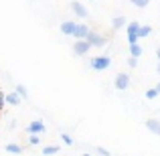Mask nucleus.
Listing matches in <instances>:
<instances>
[{
    "label": "nucleus",
    "mask_w": 160,
    "mask_h": 156,
    "mask_svg": "<svg viewBox=\"0 0 160 156\" xmlns=\"http://www.w3.org/2000/svg\"><path fill=\"white\" fill-rule=\"evenodd\" d=\"M22 99L18 98V93H14V91H10V93H6V103H10V105H18Z\"/></svg>",
    "instance_id": "obj_13"
},
{
    "label": "nucleus",
    "mask_w": 160,
    "mask_h": 156,
    "mask_svg": "<svg viewBox=\"0 0 160 156\" xmlns=\"http://www.w3.org/2000/svg\"><path fill=\"white\" fill-rule=\"evenodd\" d=\"M146 98H148V99H156V98H158V91L152 87V89H148V91H146Z\"/></svg>",
    "instance_id": "obj_20"
},
{
    "label": "nucleus",
    "mask_w": 160,
    "mask_h": 156,
    "mask_svg": "<svg viewBox=\"0 0 160 156\" xmlns=\"http://www.w3.org/2000/svg\"><path fill=\"white\" fill-rule=\"evenodd\" d=\"M61 140H63V142H65V144H67V146H71V144H73V138H71V136H69V134H65V132H61Z\"/></svg>",
    "instance_id": "obj_19"
},
{
    "label": "nucleus",
    "mask_w": 160,
    "mask_h": 156,
    "mask_svg": "<svg viewBox=\"0 0 160 156\" xmlns=\"http://www.w3.org/2000/svg\"><path fill=\"white\" fill-rule=\"evenodd\" d=\"M126 27V16H113L112 18V28L118 31V28H124Z\"/></svg>",
    "instance_id": "obj_11"
},
{
    "label": "nucleus",
    "mask_w": 160,
    "mask_h": 156,
    "mask_svg": "<svg viewBox=\"0 0 160 156\" xmlns=\"http://www.w3.org/2000/svg\"><path fill=\"white\" fill-rule=\"evenodd\" d=\"M158 73H160V63H158Z\"/></svg>",
    "instance_id": "obj_27"
},
{
    "label": "nucleus",
    "mask_w": 160,
    "mask_h": 156,
    "mask_svg": "<svg viewBox=\"0 0 160 156\" xmlns=\"http://www.w3.org/2000/svg\"><path fill=\"white\" fill-rule=\"evenodd\" d=\"M4 103H6V93H2V91H0V112L4 109Z\"/></svg>",
    "instance_id": "obj_22"
},
{
    "label": "nucleus",
    "mask_w": 160,
    "mask_h": 156,
    "mask_svg": "<svg viewBox=\"0 0 160 156\" xmlns=\"http://www.w3.org/2000/svg\"><path fill=\"white\" fill-rule=\"evenodd\" d=\"M28 144L37 146V144H39V136H28Z\"/></svg>",
    "instance_id": "obj_23"
},
{
    "label": "nucleus",
    "mask_w": 160,
    "mask_h": 156,
    "mask_svg": "<svg viewBox=\"0 0 160 156\" xmlns=\"http://www.w3.org/2000/svg\"><path fill=\"white\" fill-rule=\"evenodd\" d=\"M113 85H116L118 91H126V89L130 87V75L124 73V71H122V73H118V75H116V81H113Z\"/></svg>",
    "instance_id": "obj_4"
},
{
    "label": "nucleus",
    "mask_w": 160,
    "mask_h": 156,
    "mask_svg": "<svg viewBox=\"0 0 160 156\" xmlns=\"http://www.w3.org/2000/svg\"><path fill=\"white\" fill-rule=\"evenodd\" d=\"M146 128H148L152 134L160 136V120H156V118H150V120H146Z\"/></svg>",
    "instance_id": "obj_10"
},
{
    "label": "nucleus",
    "mask_w": 160,
    "mask_h": 156,
    "mask_svg": "<svg viewBox=\"0 0 160 156\" xmlns=\"http://www.w3.org/2000/svg\"><path fill=\"white\" fill-rule=\"evenodd\" d=\"M45 130H47V126H45L41 120H35V122H31V124L27 126V132H28V136H39V134H43Z\"/></svg>",
    "instance_id": "obj_6"
},
{
    "label": "nucleus",
    "mask_w": 160,
    "mask_h": 156,
    "mask_svg": "<svg viewBox=\"0 0 160 156\" xmlns=\"http://www.w3.org/2000/svg\"><path fill=\"white\" fill-rule=\"evenodd\" d=\"M109 65H112V57H109V55H99V57H93L89 61V67L93 71H103V69H108Z\"/></svg>",
    "instance_id": "obj_1"
},
{
    "label": "nucleus",
    "mask_w": 160,
    "mask_h": 156,
    "mask_svg": "<svg viewBox=\"0 0 160 156\" xmlns=\"http://www.w3.org/2000/svg\"><path fill=\"white\" fill-rule=\"evenodd\" d=\"M154 89H156V91H158V95H160V81H158V85L154 87Z\"/></svg>",
    "instance_id": "obj_25"
},
{
    "label": "nucleus",
    "mask_w": 160,
    "mask_h": 156,
    "mask_svg": "<svg viewBox=\"0 0 160 156\" xmlns=\"http://www.w3.org/2000/svg\"><path fill=\"white\" fill-rule=\"evenodd\" d=\"M91 49V45L87 43V41H75L73 43V53L77 55V57H83V55H87Z\"/></svg>",
    "instance_id": "obj_7"
},
{
    "label": "nucleus",
    "mask_w": 160,
    "mask_h": 156,
    "mask_svg": "<svg viewBox=\"0 0 160 156\" xmlns=\"http://www.w3.org/2000/svg\"><path fill=\"white\" fill-rule=\"evenodd\" d=\"M130 2H132L134 6H138V8H146L150 4V0H130Z\"/></svg>",
    "instance_id": "obj_18"
},
{
    "label": "nucleus",
    "mask_w": 160,
    "mask_h": 156,
    "mask_svg": "<svg viewBox=\"0 0 160 156\" xmlns=\"http://www.w3.org/2000/svg\"><path fill=\"white\" fill-rule=\"evenodd\" d=\"M85 41L91 45V47H106L108 45V37H103L102 33H95V31H91Z\"/></svg>",
    "instance_id": "obj_2"
},
{
    "label": "nucleus",
    "mask_w": 160,
    "mask_h": 156,
    "mask_svg": "<svg viewBox=\"0 0 160 156\" xmlns=\"http://www.w3.org/2000/svg\"><path fill=\"white\" fill-rule=\"evenodd\" d=\"M14 93H18V98H20V99L28 98V91H27V87H24L22 83H16V85H14Z\"/></svg>",
    "instance_id": "obj_14"
},
{
    "label": "nucleus",
    "mask_w": 160,
    "mask_h": 156,
    "mask_svg": "<svg viewBox=\"0 0 160 156\" xmlns=\"http://www.w3.org/2000/svg\"><path fill=\"white\" fill-rule=\"evenodd\" d=\"M89 33H91L89 24H85V23H77V27H75V31H73V37H75V41H85Z\"/></svg>",
    "instance_id": "obj_3"
},
{
    "label": "nucleus",
    "mask_w": 160,
    "mask_h": 156,
    "mask_svg": "<svg viewBox=\"0 0 160 156\" xmlns=\"http://www.w3.org/2000/svg\"><path fill=\"white\" fill-rule=\"evenodd\" d=\"M4 150L10 152V154H20V152H22V146H18V144H6V146H4Z\"/></svg>",
    "instance_id": "obj_15"
},
{
    "label": "nucleus",
    "mask_w": 160,
    "mask_h": 156,
    "mask_svg": "<svg viewBox=\"0 0 160 156\" xmlns=\"http://www.w3.org/2000/svg\"><path fill=\"white\" fill-rule=\"evenodd\" d=\"M75 27H77L75 20H63V23H61V33H63V35H71V37H73Z\"/></svg>",
    "instance_id": "obj_9"
},
{
    "label": "nucleus",
    "mask_w": 160,
    "mask_h": 156,
    "mask_svg": "<svg viewBox=\"0 0 160 156\" xmlns=\"http://www.w3.org/2000/svg\"><path fill=\"white\" fill-rule=\"evenodd\" d=\"M59 150H61L59 146H45V148H43V154L45 156H53V154H57Z\"/></svg>",
    "instance_id": "obj_17"
},
{
    "label": "nucleus",
    "mask_w": 160,
    "mask_h": 156,
    "mask_svg": "<svg viewBox=\"0 0 160 156\" xmlns=\"http://www.w3.org/2000/svg\"><path fill=\"white\" fill-rule=\"evenodd\" d=\"M140 55H142V47H140V45H130V57H134V59H138V57H140Z\"/></svg>",
    "instance_id": "obj_16"
},
{
    "label": "nucleus",
    "mask_w": 160,
    "mask_h": 156,
    "mask_svg": "<svg viewBox=\"0 0 160 156\" xmlns=\"http://www.w3.org/2000/svg\"><path fill=\"white\" fill-rule=\"evenodd\" d=\"M71 10H73L75 16H79V18H87V16H89V10H87L81 2H71Z\"/></svg>",
    "instance_id": "obj_8"
},
{
    "label": "nucleus",
    "mask_w": 160,
    "mask_h": 156,
    "mask_svg": "<svg viewBox=\"0 0 160 156\" xmlns=\"http://www.w3.org/2000/svg\"><path fill=\"white\" fill-rule=\"evenodd\" d=\"M128 65H130V67H138V59L130 57V59H128Z\"/></svg>",
    "instance_id": "obj_24"
},
{
    "label": "nucleus",
    "mask_w": 160,
    "mask_h": 156,
    "mask_svg": "<svg viewBox=\"0 0 160 156\" xmlns=\"http://www.w3.org/2000/svg\"><path fill=\"white\" fill-rule=\"evenodd\" d=\"M138 28H140V23H136V20H132V23H128V45H136L138 43Z\"/></svg>",
    "instance_id": "obj_5"
},
{
    "label": "nucleus",
    "mask_w": 160,
    "mask_h": 156,
    "mask_svg": "<svg viewBox=\"0 0 160 156\" xmlns=\"http://www.w3.org/2000/svg\"><path fill=\"white\" fill-rule=\"evenodd\" d=\"M83 156H91V154H87V152H85V154H83Z\"/></svg>",
    "instance_id": "obj_28"
},
{
    "label": "nucleus",
    "mask_w": 160,
    "mask_h": 156,
    "mask_svg": "<svg viewBox=\"0 0 160 156\" xmlns=\"http://www.w3.org/2000/svg\"><path fill=\"white\" fill-rule=\"evenodd\" d=\"M156 57H158V61H160V47L156 49Z\"/></svg>",
    "instance_id": "obj_26"
},
{
    "label": "nucleus",
    "mask_w": 160,
    "mask_h": 156,
    "mask_svg": "<svg viewBox=\"0 0 160 156\" xmlns=\"http://www.w3.org/2000/svg\"><path fill=\"white\" fill-rule=\"evenodd\" d=\"M93 2H95V0H93Z\"/></svg>",
    "instance_id": "obj_29"
},
{
    "label": "nucleus",
    "mask_w": 160,
    "mask_h": 156,
    "mask_svg": "<svg viewBox=\"0 0 160 156\" xmlns=\"http://www.w3.org/2000/svg\"><path fill=\"white\" fill-rule=\"evenodd\" d=\"M150 33H152V27H150V24H140V28H138V39H144Z\"/></svg>",
    "instance_id": "obj_12"
},
{
    "label": "nucleus",
    "mask_w": 160,
    "mask_h": 156,
    "mask_svg": "<svg viewBox=\"0 0 160 156\" xmlns=\"http://www.w3.org/2000/svg\"><path fill=\"white\" fill-rule=\"evenodd\" d=\"M95 152H98L99 156H112V152H108V150L102 148V146H95Z\"/></svg>",
    "instance_id": "obj_21"
}]
</instances>
